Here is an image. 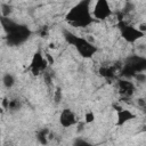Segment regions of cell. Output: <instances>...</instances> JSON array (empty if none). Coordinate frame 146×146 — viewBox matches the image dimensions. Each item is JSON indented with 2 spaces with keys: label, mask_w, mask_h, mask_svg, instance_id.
Wrapping results in <instances>:
<instances>
[{
  "label": "cell",
  "mask_w": 146,
  "mask_h": 146,
  "mask_svg": "<svg viewBox=\"0 0 146 146\" xmlns=\"http://www.w3.org/2000/svg\"><path fill=\"white\" fill-rule=\"evenodd\" d=\"M60 98H62V91H60V89L58 88V89L55 91V97H54V99H55L56 103H59V102H60Z\"/></svg>",
  "instance_id": "20"
},
{
  "label": "cell",
  "mask_w": 146,
  "mask_h": 146,
  "mask_svg": "<svg viewBox=\"0 0 146 146\" xmlns=\"http://www.w3.org/2000/svg\"><path fill=\"white\" fill-rule=\"evenodd\" d=\"M84 129V123H79V128H78V132H80L81 130Z\"/></svg>",
  "instance_id": "25"
},
{
  "label": "cell",
  "mask_w": 146,
  "mask_h": 146,
  "mask_svg": "<svg viewBox=\"0 0 146 146\" xmlns=\"http://www.w3.org/2000/svg\"><path fill=\"white\" fill-rule=\"evenodd\" d=\"M46 59H47V62H48V64H52V58H51V56L49 55V54H46Z\"/></svg>",
  "instance_id": "24"
},
{
  "label": "cell",
  "mask_w": 146,
  "mask_h": 146,
  "mask_svg": "<svg viewBox=\"0 0 146 146\" xmlns=\"http://www.w3.org/2000/svg\"><path fill=\"white\" fill-rule=\"evenodd\" d=\"M117 87L120 95H122L123 97H130L135 92V86L128 79H120L117 82Z\"/></svg>",
  "instance_id": "9"
},
{
  "label": "cell",
  "mask_w": 146,
  "mask_h": 146,
  "mask_svg": "<svg viewBox=\"0 0 146 146\" xmlns=\"http://www.w3.org/2000/svg\"><path fill=\"white\" fill-rule=\"evenodd\" d=\"M116 73V67L114 66H102L99 68V74L106 79H113Z\"/></svg>",
  "instance_id": "11"
},
{
  "label": "cell",
  "mask_w": 146,
  "mask_h": 146,
  "mask_svg": "<svg viewBox=\"0 0 146 146\" xmlns=\"http://www.w3.org/2000/svg\"><path fill=\"white\" fill-rule=\"evenodd\" d=\"M59 123L63 128H70L74 124H76V115L73 111L70 108H65L62 111L59 115Z\"/></svg>",
  "instance_id": "7"
},
{
  "label": "cell",
  "mask_w": 146,
  "mask_h": 146,
  "mask_svg": "<svg viewBox=\"0 0 146 146\" xmlns=\"http://www.w3.org/2000/svg\"><path fill=\"white\" fill-rule=\"evenodd\" d=\"M135 117H136V115H135L131 111L125 110V108H122L121 111H119V112L116 113V123H115V125H116V127H122V125H124L127 122L131 121V120L135 119Z\"/></svg>",
  "instance_id": "10"
},
{
  "label": "cell",
  "mask_w": 146,
  "mask_h": 146,
  "mask_svg": "<svg viewBox=\"0 0 146 146\" xmlns=\"http://www.w3.org/2000/svg\"><path fill=\"white\" fill-rule=\"evenodd\" d=\"M2 83L8 89H10L11 87H14V84H15V78H14V75L10 74V73H5L3 76H2Z\"/></svg>",
  "instance_id": "13"
},
{
  "label": "cell",
  "mask_w": 146,
  "mask_h": 146,
  "mask_svg": "<svg viewBox=\"0 0 146 146\" xmlns=\"http://www.w3.org/2000/svg\"><path fill=\"white\" fill-rule=\"evenodd\" d=\"M73 146H92V145H91L89 141L79 138V139H76V140L73 143Z\"/></svg>",
  "instance_id": "18"
},
{
  "label": "cell",
  "mask_w": 146,
  "mask_h": 146,
  "mask_svg": "<svg viewBox=\"0 0 146 146\" xmlns=\"http://www.w3.org/2000/svg\"><path fill=\"white\" fill-rule=\"evenodd\" d=\"M92 17L99 21H104L106 18H108L112 15V9L111 6L108 3V1L106 0H98L95 2L94 8H92Z\"/></svg>",
  "instance_id": "5"
},
{
  "label": "cell",
  "mask_w": 146,
  "mask_h": 146,
  "mask_svg": "<svg viewBox=\"0 0 146 146\" xmlns=\"http://www.w3.org/2000/svg\"><path fill=\"white\" fill-rule=\"evenodd\" d=\"M137 29H138L143 34H145V33H146V23H140V24L137 26Z\"/></svg>",
  "instance_id": "21"
},
{
  "label": "cell",
  "mask_w": 146,
  "mask_h": 146,
  "mask_svg": "<svg viewBox=\"0 0 146 146\" xmlns=\"http://www.w3.org/2000/svg\"><path fill=\"white\" fill-rule=\"evenodd\" d=\"M133 9H135V6H133L132 2H125L124 3V7H123V14H129Z\"/></svg>",
  "instance_id": "19"
},
{
  "label": "cell",
  "mask_w": 146,
  "mask_h": 146,
  "mask_svg": "<svg viewBox=\"0 0 146 146\" xmlns=\"http://www.w3.org/2000/svg\"><path fill=\"white\" fill-rule=\"evenodd\" d=\"M0 11H1V17L9 18V15L13 11V7L9 3H1L0 6Z\"/></svg>",
  "instance_id": "14"
},
{
  "label": "cell",
  "mask_w": 146,
  "mask_h": 146,
  "mask_svg": "<svg viewBox=\"0 0 146 146\" xmlns=\"http://www.w3.org/2000/svg\"><path fill=\"white\" fill-rule=\"evenodd\" d=\"M1 104H2V107L3 108H8L9 107V100L7 98H3L2 102H1Z\"/></svg>",
  "instance_id": "23"
},
{
  "label": "cell",
  "mask_w": 146,
  "mask_h": 146,
  "mask_svg": "<svg viewBox=\"0 0 146 146\" xmlns=\"http://www.w3.org/2000/svg\"><path fill=\"white\" fill-rule=\"evenodd\" d=\"M21 107V103H19V100L18 99H10L9 100V110H11V111H16V110H18Z\"/></svg>",
  "instance_id": "15"
},
{
  "label": "cell",
  "mask_w": 146,
  "mask_h": 146,
  "mask_svg": "<svg viewBox=\"0 0 146 146\" xmlns=\"http://www.w3.org/2000/svg\"><path fill=\"white\" fill-rule=\"evenodd\" d=\"M47 66H48V62L46 57H43L41 51H36L31 59V64L29 68L33 75H38L40 72H46Z\"/></svg>",
  "instance_id": "6"
},
{
  "label": "cell",
  "mask_w": 146,
  "mask_h": 146,
  "mask_svg": "<svg viewBox=\"0 0 146 146\" xmlns=\"http://www.w3.org/2000/svg\"><path fill=\"white\" fill-rule=\"evenodd\" d=\"M133 78H135V79L137 80V82H139V83L146 82V74H145L144 72H138V73H136Z\"/></svg>",
  "instance_id": "17"
},
{
  "label": "cell",
  "mask_w": 146,
  "mask_h": 146,
  "mask_svg": "<svg viewBox=\"0 0 146 146\" xmlns=\"http://www.w3.org/2000/svg\"><path fill=\"white\" fill-rule=\"evenodd\" d=\"M119 29H120V34H121L122 39L129 43H133L144 36V34L137 27H135L130 24H127L124 21H121L119 23Z\"/></svg>",
  "instance_id": "4"
},
{
  "label": "cell",
  "mask_w": 146,
  "mask_h": 146,
  "mask_svg": "<svg viewBox=\"0 0 146 146\" xmlns=\"http://www.w3.org/2000/svg\"><path fill=\"white\" fill-rule=\"evenodd\" d=\"M91 1H81L68 10L65 16V21L75 27H87L94 21L91 9Z\"/></svg>",
  "instance_id": "1"
},
{
  "label": "cell",
  "mask_w": 146,
  "mask_h": 146,
  "mask_svg": "<svg viewBox=\"0 0 146 146\" xmlns=\"http://www.w3.org/2000/svg\"><path fill=\"white\" fill-rule=\"evenodd\" d=\"M48 138H49V129L42 128L36 132V140L41 145H47L48 144Z\"/></svg>",
  "instance_id": "12"
},
{
  "label": "cell",
  "mask_w": 146,
  "mask_h": 146,
  "mask_svg": "<svg viewBox=\"0 0 146 146\" xmlns=\"http://www.w3.org/2000/svg\"><path fill=\"white\" fill-rule=\"evenodd\" d=\"M95 121V113L91 111H88L84 114V123H92Z\"/></svg>",
  "instance_id": "16"
},
{
  "label": "cell",
  "mask_w": 146,
  "mask_h": 146,
  "mask_svg": "<svg viewBox=\"0 0 146 146\" xmlns=\"http://www.w3.org/2000/svg\"><path fill=\"white\" fill-rule=\"evenodd\" d=\"M64 38L66 40L67 43H70L71 46H73L76 51L84 58H90L92 57L96 52H97V47L89 42L86 38H81V36H78L75 34H73L72 32H68V31H65L64 32Z\"/></svg>",
  "instance_id": "2"
},
{
  "label": "cell",
  "mask_w": 146,
  "mask_h": 146,
  "mask_svg": "<svg viewBox=\"0 0 146 146\" xmlns=\"http://www.w3.org/2000/svg\"><path fill=\"white\" fill-rule=\"evenodd\" d=\"M30 34H31V31L26 26L16 23L15 26L7 32V40H8V43L13 46H17L26 41Z\"/></svg>",
  "instance_id": "3"
},
{
  "label": "cell",
  "mask_w": 146,
  "mask_h": 146,
  "mask_svg": "<svg viewBox=\"0 0 146 146\" xmlns=\"http://www.w3.org/2000/svg\"><path fill=\"white\" fill-rule=\"evenodd\" d=\"M137 104H138L140 107H146V99H144V98H138V99H137Z\"/></svg>",
  "instance_id": "22"
},
{
  "label": "cell",
  "mask_w": 146,
  "mask_h": 146,
  "mask_svg": "<svg viewBox=\"0 0 146 146\" xmlns=\"http://www.w3.org/2000/svg\"><path fill=\"white\" fill-rule=\"evenodd\" d=\"M130 67H132V70L138 73V72H144L146 71V58L140 57V56H131L128 58L127 63Z\"/></svg>",
  "instance_id": "8"
}]
</instances>
